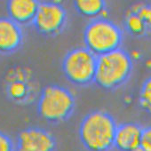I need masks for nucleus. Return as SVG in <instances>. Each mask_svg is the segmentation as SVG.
<instances>
[{"mask_svg":"<svg viewBox=\"0 0 151 151\" xmlns=\"http://www.w3.org/2000/svg\"><path fill=\"white\" fill-rule=\"evenodd\" d=\"M33 88L34 87L29 83L28 72L18 68L10 73L6 93L13 101L18 102L27 101L33 93Z\"/></svg>","mask_w":151,"mask_h":151,"instance_id":"nucleus-10","label":"nucleus"},{"mask_svg":"<svg viewBox=\"0 0 151 151\" xmlns=\"http://www.w3.org/2000/svg\"><path fill=\"white\" fill-rule=\"evenodd\" d=\"M39 2L34 0H12L7 3L9 18L21 27L33 23Z\"/></svg>","mask_w":151,"mask_h":151,"instance_id":"nucleus-11","label":"nucleus"},{"mask_svg":"<svg viewBox=\"0 0 151 151\" xmlns=\"http://www.w3.org/2000/svg\"><path fill=\"white\" fill-rule=\"evenodd\" d=\"M139 105L143 109L151 113V77L147 78L141 86L139 91Z\"/></svg>","mask_w":151,"mask_h":151,"instance_id":"nucleus-14","label":"nucleus"},{"mask_svg":"<svg viewBox=\"0 0 151 151\" xmlns=\"http://www.w3.org/2000/svg\"><path fill=\"white\" fill-rule=\"evenodd\" d=\"M76 106L74 94L67 88L51 85L45 86L37 101L39 116L49 123H60L68 119Z\"/></svg>","mask_w":151,"mask_h":151,"instance_id":"nucleus-4","label":"nucleus"},{"mask_svg":"<svg viewBox=\"0 0 151 151\" xmlns=\"http://www.w3.org/2000/svg\"><path fill=\"white\" fill-rule=\"evenodd\" d=\"M84 42L86 47L98 57L119 49L123 32L115 22L101 17L91 20L86 26Z\"/></svg>","mask_w":151,"mask_h":151,"instance_id":"nucleus-3","label":"nucleus"},{"mask_svg":"<svg viewBox=\"0 0 151 151\" xmlns=\"http://www.w3.org/2000/svg\"><path fill=\"white\" fill-rule=\"evenodd\" d=\"M132 68V56L122 48L98 56L94 82L105 90L116 89L129 79Z\"/></svg>","mask_w":151,"mask_h":151,"instance_id":"nucleus-2","label":"nucleus"},{"mask_svg":"<svg viewBox=\"0 0 151 151\" xmlns=\"http://www.w3.org/2000/svg\"><path fill=\"white\" fill-rule=\"evenodd\" d=\"M23 41L22 27L9 17L0 18V52L8 53L20 48Z\"/></svg>","mask_w":151,"mask_h":151,"instance_id":"nucleus-8","label":"nucleus"},{"mask_svg":"<svg viewBox=\"0 0 151 151\" xmlns=\"http://www.w3.org/2000/svg\"><path fill=\"white\" fill-rule=\"evenodd\" d=\"M116 127L115 119L108 112H90L80 123V141L88 151H109L114 147Z\"/></svg>","mask_w":151,"mask_h":151,"instance_id":"nucleus-1","label":"nucleus"},{"mask_svg":"<svg viewBox=\"0 0 151 151\" xmlns=\"http://www.w3.org/2000/svg\"><path fill=\"white\" fill-rule=\"evenodd\" d=\"M68 21L67 11L59 2H39L33 24L45 36H56L65 28Z\"/></svg>","mask_w":151,"mask_h":151,"instance_id":"nucleus-6","label":"nucleus"},{"mask_svg":"<svg viewBox=\"0 0 151 151\" xmlns=\"http://www.w3.org/2000/svg\"><path fill=\"white\" fill-rule=\"evenodd\" d=\"M132 151H147V150H146L145 148H143L141 146H139L138 147H136L135 149H133Z\"/></svg>","mask_w":151,"mask_h":151,"instance_id":"nucleus-18","label":"nucleus"},{"mask_svg":"<svg viewBox=\"0 0 151 151\" xmlns=\"http://www.w3.org/2000/svg\"><path fill=\"white\" fill-rule=\"evenodd\" d=\"M74 6L81 15L91 20L104 17L106 11V3L102 0H78Z\"/></svg>","mask_w":151,"mask_h":151,"instance_id":"nucleus-12","label":"nucleus"},{"mask_svg":"<svg viewBox=\"0 0 151 151\" xmlns=\"http://www.w3.org/2000/svg\"><path fill=\"white\" fill-rule=\"evenodd\" d=\"M142 127L132 122H127L117 125L114 147L119 151H132L140 146Z\"/></svg>","mask_w":151,"mask_h":151,"instance_id":"nucleus-9","label":"nucleus"},{"mask_svg":"<svg viewBox=\"0 0 151 151\" xmlns=\"http://www.w3.org/2000/svg\"><path fill=\"white\" fill-rule=\"evenodd\" d=\"M0 151H15L13 139L3 132H0Z\"/></svg>","mask_w":151,"mask_h":151,"instance_id":"nucleus-16","label":"nucleus"},{"mask_svg":"<svg viewBox=\"0 0 151 151\" xmlns=\"http://www.w3.org/2000/svg\"><path fill=\"white\" fill-rule=\"evenodd\" d=\"M124 25L128 32L136 37H143L149 32L141 19L131 10L125 15Z\"/></svg>","mask_w":151,"mask_h":151,"instance_id":"nucleus-13","label":"nucleus"},{"mask_svg":"<svg viewBox=\"0 0 151 151\" xmlns=\"http://www.w3.org/2000/svg\"><path fill=\"white\" fill-rule=\"evenodd\" d=\"M97 56L85 47L68 51L62 60V70L66 78L78 86H86L94 82Z\"/></svg>","mask_w":151,"mask_h":151,"instance_id":"nucleus-5","label":"nucleus"},{"mask_svg":"<svg viewBox=\"0 0 151 151\" xmlns=\"http://www.w3.org/2000/svg\"><path fill=\"white\" fill-rule=\"evenodd\" d=\"M144 22L147 30L151 31V5L148 4H136L131 9Z\"/></svg>","mask_w":151,"mask_h":151,"instance_id":"nucleus-15","label":"nucleus"},{"mask_svg":"<svg viewBox=\"0 0 151 151\" xmlns=\"http://www.w3.org/2000/svg\"><path fill=\"white\" fill-rule=\"evenodd\" d=\"M140 146L147 151H151V126L142 129Z\"/></svg>","mask_w":151,"mask_h":151,"instance_id":"nucleus-17","label":"nucleus"},{"mask_svg":"<svg viewBox=\"0 0 151 151\" xmlns=\"http://www.w3.org/2000/svg\"><path fill=\"white\" fill-rule=\"evenodd\" d=\"M56 140L53 135L39 127H29L20 132L15 151H55Z\"/></svg>","mask_w":151,"mask_h":151,"instance_id":"nucleus-7","label":"nucleus"}]
</instances>
